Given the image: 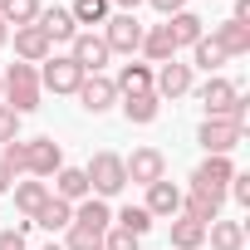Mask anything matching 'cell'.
I'll list each match as a JSON object with an SVG mask.
<instances>
[{"instance_id": "f35d334b", "label": "cell", "mask_w": 250, "mask_h": 250, "mask_svg": "<svg viewBox=\"0 0 250 250\" xmlns=\"http://www.w3.org/2000/svg\"><path fill=\"white\" fill-rule=\"evenodd\" d=\"M230 20H240V25H250V0H235V15Z\"/></svg>"}, {"instance_id": "30bf717a", "label": "cell", "mask_w": 250, "mask_h": 250, "mask_svg": "<svg viewBox=\"0 0 250 250\" xmlns=\"http://www.w3.org/2000/svg\"><path fill=\"white\" fill-rule=\"evenodd\" d=\"M123 172H128V182L152 187V182H162V177H167V157H162L157 147H138L133 157H123Z\"/></svg>"}, {"instance_id": "cb8c5ba5", "label": "cell", "mask_w": 250, "mask_h": 250, "mask_svg": "<svg viewBox=\"0 0 250 250\" xmlns=\"http://www.w3.org/2000/svg\"><path fill=\"white\" fill-rule=\"evenodd\" d=\"M35 226H44V230H69V226H74V206L59 201V196H49V201L35 211Z\"/></svg>"}, {"instance_id": "5bb4252c", "label": "cell", "mask_w": 250, "mask_h": 250, "mask_svg": "<svg viewBox=\"0 0 250 250\" xmlns=\"http://www.w3.org/2000/svg\"><path fill=\"white\" fill-rule=\"evenodd\" d=\"M40 30H44V40L49 44H69L74 35H79V25H74V15L64 10V5H49V10H40V20H35Z\"/></svg>"}, {"instance_id": "52a82bcc", "label": "cell", "mask_w": 250, "mask_h": 250, "mask_svg": "<svg viewBox=\"0 0 250 250\" xmlns=\"http://www.w3.org/2000/svg\"><path fill=\"white\" fill-rule=\"evenodd\" d=\"M230 177H235V162H230V157H206V162L191 172V191H206V196H226Z\"/></svg>"}, {"instance_id": "1f68e13d", "label": "cell", "mask_w": 250, "mask_h": 250, "mask_svg": "<svg viewBox=\"0 0 250 250\" xmlns=\"http://www.w3.org/2000/svg\"><path fill=\"white\" fill-rule=\"evenodd\" d=\"M64 250H103V235L88 226H69L64 230Z\"/></svg>"}, {"instance_id": "5b68a950", "label": "cell", "mask_w": 250, "mask_h": 250, "mask_svg": "<svg viewBox=\"0 0 250 250\" xmlns=\"http://www.w3.org/2000/svg\"><path fill=\"white\" fill-rule=\"evenodd\" d=\"M79 83H83V69H79L69 54H49V59H44L40 88H49V93H79Z\"/></svg>"}, {"instance_id": "7c38bea8", "label": "cell", "mask_w": 250, "mask_h": 250, "mask_svg": "<svg viewBox=\"0 0 250 250\" xmlns=\"http://www.w3.org/2000/svg\"><path fill=\"white\" fill-rule=\"evenodd\" d=\"M152 93H157V98H182V93H191V64L167 59V64L152 74Z\"/></svg>"}, {"instance_id": "8fae6325", "label": "cell", "mask_w": 250, "mask_h": 250, "mask_svg": "<svg viewBox=\"0 0 250 250\" xmlns=\"http://www.w3.org/2000/svg\"><path fill=\"white\" fill-rule=\"evenodd\" d=\"M79 103H83V113H108L113 103H118V88H113V79H103V74H83V83H79Z\"/></svg>"}, {"instance_id": "2e32d148", "label": "cell", "mask_w": 250, "mask_h": 250, "mask_svg": "<svg viewBox=\"0 0 250 250\" xmlns=\"http://www.w3.org/2000/svg\"><path fill=\"white\" fill-rule=\"evenodd\" d=\"M49 196H59V201H69V206L88 201L93 191H88V177H83V167H59V172H54V191H49Z\"/></svg>"}, {"instance_id": "277c9868", "label": "cell", "mask_w": 250, "mask_h": 250, "mask_svg": "<svg viewBox=\"0 0 250 250\" xmlns=\"http://www.w3.org/2000/svg\"><path fill=\"white\" fill-rule=\"evenodd\" d=\"M196 143L206 147V157H230L245 143V128H235V123H226V118H206L201 133H196Z\"/></svg>"}, {"instance_id": "484cf974", "label": "cell", "mask_w": 250, "mask_h": 250, "mask_svg": "<svg viewBox=\"0 0 250 250\" xmlns=\"http://www.w3.org/2000/svg\"><path fill=\"white\" fill-rule=\"evenodd\" d=\"M157 108H162L157 93H128V98H123V118H128V123H152Z\"/></svg>"}, {"instance_id": "7bdbcfd3", "label": "cell", "mask_w": 250, "mask_h": 250, "mask_svg": "<svg viewBox=\"0 0 250 250\" xmlns=\"http://www.w3.org/2000/svg\"><path fill=\"white\" fill-rule=\"evenodd\" d=\"M40 250H64V245H54V240H49V245H40Z\"/></svg>"}, {"instance_id": "4fadbf2b", "label": "cell", "mask_w": 250, "mask_h": 250, "mask_svg": "<svg viewBox=\"0 0 250 250\" xmlns=\"http://www.w3.org/2000/svg\"><path fill=\"white\" fill-rule=\"evenodd\" d=\"M143 206H147V216H152V221H172V216H182V191L162 177V182H152V187H147V201H143Z\"/></svg>"}, {"instance_id": "ffe728a7", "label": "cell", "mask_w": 250, "mask_h": 250, "mask_svg": "<svg viewBox=\"0 0 250 250\" xmlns=\"http://www.w3.org/2000/svg\"><path fill=\"white\" fill-rule=\"evenodd\" d=\"M10 191H15V211H20L25 221H35V211L49 201V187H44V182H15Z\"/></svg>"}, {"instance_id": "b9f144b4", "label": "cell", "mask_w": 250, "mask_h": 250, "mask_svg": "<svg viewBox=\"0 0 250 250\" xmlns=\"http://www.w3.org/2000/svg\"><path fill=\"white\" fill-rule=\"evenodd\" d=\"M5 40H10V25H5V20H0V44H5Z\"/></svg>"}, {"instance_id": "f546056e", "label": "cell", "mask_w": 250, "mask_h": 250, "mask_svg": "<svg viewBox=\"0 0 250 250\" xmlns=\"http://www.w3.org/2000/svg\"><path fill=\"white\" fill-rule=\"evenodd\" d=\"M118 230H128V235H138V240H143V235L152 230L147 206H123V211H118Z\"/></svg>"}, {"instance_id": "603a6c76", "label": "cell", "mask_w": 250, "mask_h": 250, "mask_svg": "<svg viewBox=\"0 0 250 250\" xmlns=\"http://www.w3.org/2000/svg\"><path fill=\"white\" fill-rule=\"evenodd\" d=\"M182 216H191V221L211 226V221H221V196H206V191H191V196H182Z\"/></svg>"}, {"instance_id": "9c48e42d", "label": "cell", "mask_w": 250, "mask_h": 250, "mask_svg": "<svg viewBox=\"0 0 250 250\" xmlns=\"http://www.w3.org/2000/svg\"><path fill=\"white\" fill-rule=\"evenodd\" d=\"M103 44H108V54H133V49H143V25H138V15H113L108 30H103Z\"/></svg>"}, {"instance_id": "9a60e30c", "label": "cell", "mask_w": 250, "mask_h": 250, "mask_svg": "<svg viewBox=\"0 0 250 250\" xmlns=\"http://www.w3.org/2000/svg\"><path fill=\"white\" fill-rule=\"evenodd\" d=\"M15 54H20V64H44L54 54V44L44 40L40 25H25V30H15Z\"/></svg>"}, {"instance_id": "d6a6232c", "label": "cell", "mask_w": 250, "mask_h": 250, "mask_svg": "<svg viewBox=\"0 0 250 250\" xmlns=\"http://www.w3.org/2000/svg\"><path fill=\"white\" fill-rule=\"evenodd\" d=\"M0 167H5L10 177H20L25 172V143L15 138V143H5V152H0Z\"/></svg>"}, {"instance_id": "4316f807", "label": "cell", "mask_w": 250, "mask_h": 250, "mask_svg": "<svg viewBox=\"0 0 250 250\" xmlns=\"http://www.w3.org/2000/svg\"><path fill=\"white\" fill-rule=\"evenodd\" d=\"M0 20L15 25V30L35 25V20H40V0H0Z\"/></svg>"}, {"instance_id": "7402d4cb", "label": "cell", "mask_w": 250, "mask_h": 250, "mask_svg": "<svg viewBox=\"0 0 250 250\" xmlns=\"http://www.w3.org/2000/svg\"><path fill=\"white\" fill-rule=\"evenodd\" d=\"M206 240H211V250H245V226L240 221H211Z\"/></svg>"}, {"instance_id": "d590c367", "label": "cell", "mask_w": 250, "mask_h": 250, "mask_svg": "<svg viewBox=\"0 0 250 250\" xmlns=\"http://www.w3.org/2000/svg\"><path fill=\"white\" fill-rule=\"evenodd\" d=\"M226 191H230V196H235V201H240V206H250V172H235V177H230V187H226Z\"/></svg>"}, {"instance_id": "4dcf8cb0", "label": "cell", "mask_w": 250, "mask_h": 250, "mask_svg": "<svg viewBox=\"0 0 250 250\" xmlns=\"http://www.w3.org/2000/svg\"><path fill=\"white\" fill-rule=\"evenodd\" d=\"M191 59H196V69H206V74H211V69H221V64H226V54H221V44H216V40H211V35H201V40H196V44H191Z\"/></svg>"}, {"instance_id": "e0dca14e", "label": "cell", "mask_w": 250, "mask_h": 250, "mask_svg": "<svg viewBox=\"0 0 250 250\" xmlns=\"http://www.w3.org/2000/svg\"><path fill=\"white\" fill-rule=\"evenodd\" d=\"M211 40L221 44V54H226V59H240V54H250V25H240V20H226V25H216V30H211Z\"/></svg>"}, {"instance_id": "74e56055", "label": "cell", "mask_w": 250, "mask_h": 250, "mask_svg": "<svg viewBox=\"0 0 250 250\" xmlns=\"http://www.w3.org/2000/svg\"><path fill=\"white\" fill-rule=\"evenodd\" d=\"M147 5H152V10H162V15L172 20V15H182V10H187V0H147Z\"/></svg>"}, {"instance_id": "e575fe53", "label": "cell", "mask_w": 250, "mask_h": 250, "mask_svg": "<svg viewBox=\"0 0 250 250\" xmlns=\"http://www.w3.org/2000/svg\"><path fill=\"white\" fill-rule=\"evenodd\" d=\"M103 250H138V235H128V230H103Z\"/></svg>"}, {"instance_id": "83f0119b", "label": "cell", "mask_w": 250, "mask_h": 250, "mask_svg": "<svg viewBox=\"0 0 250 250\" xmlns=\"http://www.w3.org/2000/svg\"><path fill=\"white\" fill-rule=\"evenodd\" d=\"M167 30H172V44L182 49V44H196L206 30H201V15H191V10H182V15H172L167 20Z\"/></svg>"}, {"instance_id": "44dd1931", "label": "cell", "mask_w": 250, "mask_h": 250, "mask_svg": "<svg viewBox=\"0 0 250 250\" xmlns=\"http://www.w3.org/2000/svg\"><path fill=\"white\" fill-rule=\"evenodd\" d=\"M206 245V226L191 216H172V250H201Z\"/></svg>"}, {"instance_id": "ba28073f", "label": "cell", "mask_w": 250, "mask_h": 250, "mask_svg": "<svg viewBox=\"0 0 250 250\" xmlns=\"http://www.w3.org/2000/svg\"><path fill=\"white\" fill-rule=\"evenodd\" d=\"M59 167H64V152H59L54 138H30L25 143V172L30 177H54Z\"/></svg>"}, {"instance_id": "8d00e7d4", "label": "cell", "mask_w": 250, "mask_h": 250, "mask_svg": "<svg viewBox=\"0 0 250 250\" xmlns=\"http://www.w3.org/2000/svg\"><path fill=\"white\" fill-rule=\"evenodd\" d=\"M0 250H30V245H25V235L10 226V230H0Z\"/></svg>"}, {"instance_id": "7a4b0ae2", "label": "cell", "mask_w": 250, "mask_h": 250, "mask_svg": "<svg viewBox=\"0 0 250 250\" xmlns=\"http://www.w3.org/2000/svg\"><path fill=\"white\" fill-rule=\"evenodd\" d=\"M40 69L35 64H10L5 74H0V103H5L15 118H25V113H35L40 108Z\"/></svg>"}, {"instance_id": "ac0fdd59", "label": "cell", "mask_w": 250, "mask_h": 250, "mask_svg": "<svg viewBox=\"0 0 250 250\" xmlns=\"http://www.w3.org/2000/svg\"><path fill=\"white\" fill-rule=\"evenodd\" d=\"M118 98H128V93H152V64H123L118 79H113Z\"/></svg>"}, {"instance_id": "3957f363", "label": "cell", "mask_w": 250, "mask_h": 250, "mask_svg": "<svg viewBox=\"0 0 250 250\" xmlns=\"http://www.w3.org/2000/svg\"><path fill=\"white\" fill-rule=\"evenodd\" d=\"M83 177H88V191L98 201H108V196H118L123 187H128V172H123V157L118 152H93L88 167H83Z\"/></svg>"}, {"instance_id": "8992f818", "label": "cell", "mask_w": 250, "mask_h": 250, "mask_svg": "<svg viewBox=\"0 0 250 250\" xmlns=\"http://www.w3.org/2000/svg\"><path fill=\"white\" fill-rule=\"evenodd\" d=\"M69 59L83 69V74H98L113 54H108V44H103V35H93V30H79L74 40H69Z\"/></svg>"}, {"instance_id": "6da1fadb", "label": "cell", "mask_w": 250, "mask_h": 250, "mask_svg": "<svg viewBox=\"0 0 250 250\" xmlns=\"http://www.w3.org/2000/svg\"><path fill=\"white\" fill-rule=\"evenodd\" d=\"M201 108H206V118H226V123H235V128H245V118H250V98L230 83V79H221V74H211L206 83H201Z\"/></svg>"}, {"instance_id": "ab89813d", "label": "cell", "mask_w": 250, "mask_h": 250, "mask_svg": "<svg viewBox=\"0 0 250 250\" xmlns=\"http://www.w3.org/2000/svg\"><path fill=\"white\" fill-rule=\"evenodd\" d=\"M108 5H118V10H123V15H133V10H138V5H143V0H108Z\"/></svg>"}, {"instance_id": "f1b7e54d", "label": "cell", "mask_w": 250, "mask_h": 250, "mask_svg": "<svg viewBox=\"0 0 250 250\" xmlns=\"http://www.w3.org/2000/svg\"><path fill=\"white\" fill-rule=\"evenodd\" d=\"M69 15L74 25H108V0H74Z\"/></svg>"}, {"instance_id": "d4e9b609", "label": "cell", "mask_w": 250, "mask_h": 250, "mask_svg": "<svg viewBox=\"0 0 250 250\" xmlns=\"http://www.w3.org/2000/svg\"><path fill=\"white\" fill-rule=\"evenodd\" d=\"M74 226H88V230H108L113 226V211H108V201H98V196H88V201H79V211H74Z\"/></svg>"}, {"instance_id": "d6986e66", "label": "cell", "mask_w": 250, "mask_h": 250, "mask_svg": "<svg viewBox=\"0 0 250 250\" xmlns=\"http://www.w3.org/2000/svg\"><path fill=\"white\" fill-rule=\"evenodd\" d=\"M143 54H147L152 64H167V59H177L172 30H167V25H152V30H143Z\"/></svg>"}, {"instance_id": "836d02e7", "label": "cell", "mask_w": 250, "mask_h": 250, "mask_svg": "<svg viewBox=\"0 0 250 250\" xmlns=\"http://www.w3.org/2000/svg\"><path fill=\"white\" fill-rule=\"evenodd\" d=\"M20 138V118L5 108V103H0V147H5V143H15Z\"/></svg>"}, {"instance_id": "60d3db41", "label": "cell", "mask_w": 250, "mask_h": 250, "mask_svg": "<svg viewBox=\"0 0 250 250\" xmlns=\"http://www.w3.org/2000/svg\"><path fill=\"white\" fill-rule=\"evenodd\" d=\"M10 187H15V177H10L5 167H0V191H10Z\"/></svg>"}]
</instances>
